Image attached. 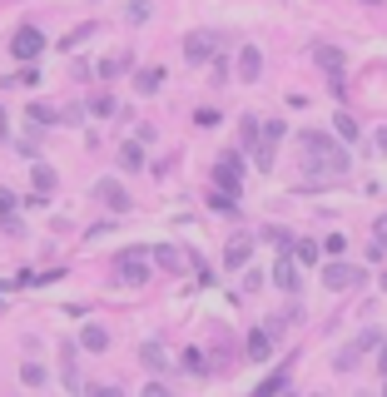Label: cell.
<instances>
[{
	"label": "cell",
	"instance_id": "cell-1",
	"mask_svg": "<svg viewBox=\"0 0 387 397\" xmlns=\"http://www.w3.org/2000/svg\"><path fill=\"white\" fill-rule=\"evenodd\" d=\"M303 149H308L313 174H343V169H348V154L328 139V134H303Z\"/></svg>",
	"mask_w": 387,
	"mask_h": 397
},
{
	"label": "cell",
	"instance_id": "cell-2",
	"mask_svg": "<svg viewBox=\"0 0 387 397\" xmlns=\"http://www.w3.org/2000/svg\"><path fill=\"white\" fill-rule=\"evenodd\" d=\"M115 278H120V283H144V278H149V253H144V249H125V253L115 258Z\"/></svg>",
	"mask_w": 387,
	"mask_h": 397
},
{
	"label": "cell",
	"instance_id": "cell-3",
	"mask_svg": "<svg viewBox=\"0 0 387 397\" xmlns=\"http://www.w3.org/2000/svg\"><path fill=\"white\" fill-rule=\"evenodd\" d=\"M323 283H328L333 293L358 288V283H363V268H358V263H328V268H323Z\"/></svg>",
	"mask_w": 387,
	"mask_h": 397
},
{
	"label": "cell",
	"instance_id": "cell-4",
	"mask_svg": "<svg viewBox=\"0 0 387 397\" xmlns=\"http://www.w3.org/2000/svg\"><path fill=\"white\" fill-rule=\"evenodd\" d=\"M40 50H45V35H40L35 25H20V30L10 35V55H15V60H35Z\"/></svg>",
	"mask_w": 387,
	"mask_h": 397
},
{
	"label": "cell",
	"instance_id": "cell-5",
	"mask_svg": "<svg viewBox=\"0 0 387 397\" xmlns=\"http://www.w3.org/2000/svg\"><path fill=\"white\" fill-rule=\"evenodd\" d=\"M213 179H218V189L239 194L244 189V159L239 154H224V159H218V169H213Z\"/></svg>",
	"mask_w": 387,
	"mask_h": 397
},
{
	"label": "cell",
	"instance_id": "cell-6",
	"mask_svg": "<svg viewBox=\"0 0 387 397\" xmlns=\"http://www.w3.org/2000/svg\"><path fill=\"white\" fill-rule=\"evenodd\" d=\"M313 60H318L328 75H333V90L343 95V55H338L333 45H313Z\"/></svg>",
	"mask_w": 387,
	"mask_h": 397
},
{
	"label": "cell",
	"instance_id": "cell-7",
	"mask_svg": "<svg viewBox=\"0 0 387 397\" xmlns=\"http://www.w3.org/2000/svg\"><path fill=\"white\" fill-rule=\"evenodd\" d=\"M258 75H263V50H258V45H244V50H239V80L253 85Z\"/></svg>",
	"mask_w": 387,
	"mask_h": 397
},
{
	"label": "cell",
	"instance_id": "cell-8",
	"mask_svg": "<svg viewBox=\"0 0 387 397\" xmlns=\"http://www.w3.org/2000/svg\"><path fill=\"white\" fill-rule=\"evenodd\" d=\"M149 263H159L164 273H184V268H189V258H184V249H174V244H159Z\"/></svg>",
	"mask_w": 387,
	"mask_h": 397
},
{
	"label": "cell",
	"instance_id": "cell-9",
	"mask_svg": "<svg viewBox=\"0 0 387 397\" xmlns=\"http://www.w3.org/2000/svg\"><path fill=\"white\" fill-rule=\"evenodd\" d=\"M94 194H99L109 209H115V214H129V194H125L115 179H99V189H94Z\"/></svg>",
	"mask_w": 387,
	"mask_h": 397
},
{
	"label": "cell",
	"instance_id": "cell-10",
	"mask_svg": "<svg viewBox=\"0 0 387 397\" xmlns=\"http://www.w3.org/2000/svg\"><path fill=\"white\" fill-rule=\"evenodd\" d=\"M184 55H189V65H199V60H209V55H213V35H209V30H199V35H189V40H184Z\"/></svg>",
	"mask_w": 387,
	"mask_h": 397
},
{
	"label": "cell",
	"instance_id": "cell-11",
	"mask_svg": "<svg viewBox=\"0 0 387 397\" xmlns=\"http://www.w3.org/2000/svg\"><path fill=\"white\" fill-rule=\"evenodd\" d=\"M80 348H90V353H104V348H109V328H99V323H85V328H80Z\"/></svg>",
	"mask_w": 387,
	"mask_h": 397
},
{
	"label": "cell",
	"instance_id": "cell-12",
	"mask_svg": "<svg viewBox=\"0 0 387 397\" xmlns=\"http://www.w3.org/2000/svg\"><path fill=\"white\" fill-rule=\"evenodd\" d=\"M268 353H273V337H268V328L248 333V358H253V363H268Z\"/></svg>",
	"mask_w": 387,
	"mask_h": 397
},
{
	"label": "cell",
	"instance_id": "cell-13",
	"mask_svg": "<svg viewBox=\"0 0 387 397\" xmlns=\"http://www.w3.org/2000/svg\"><path fill=\"white\" fill-rule=\"evenodd\" d=\"M120 169H129V174H134V169H144V144L139 139L120 144Z\"/></svg>",
	"mask_w": 387,
	"mask_h": 397
},
{
	"label": "cell",
	"instance_id": "cell-14",
	"mask_svg": "<svg viewBox=\"0 0 387 397\" xmlns=\"http://www.w3.org/2000/svg\"><path fill=\"white\" fill-rule=\"evenodd\" d=\"M273 283H279L283 293H293V288H298V278H293V258H279V263H273Z\"/></svg>",
	"mask_w": 387,
	"mask_h": 397
},
{
	"label": "cell",
	"instance_id": "cell-15",
	"mask_svg": "<svg viewBox=\"0 0 387 397\" xmlns=\"http://www.w3.org/2000/svg\"><path fill=\"white\" fill-rule=\"evenodd\" d=\"M159 85H164V70H159V65H154V70H139V75H134V90H139V95H154Z\"/></svg>",
	"mask_w": 387,
	"mask_h": 397
},
{
	"label": "cell",
	"instance_id": "cell-16",
	"mask_svg": "<svg viewBox=\"0 0 387 397\" xmlns=\"http://www.w3.org/2000/svg\"><path fill=\"white\" fill-rule=\"evenodd\" d=\"M30 184H35L40 194H50V189H55V169H50V164H35V169H30Z\"/></svg>",
	"mask_w": 387,
	"mask_h": 397
},
{
	"label": "cell",
	"instance_id": "cell-17",
	"mask_svg": "<svg viewBox=\"0 0 387 397\" xmlns=\"http://www.w3.org/2000/svg\"><path fill=\"white\" fill-rule=\"evenodd\" d=\"M239 134H244V149H258V139H263V125H258V120L248 115V120L239 125Z\"/></svg>",
	"mask_w": 387,
	"mask_h": 397
},
{
	"label": "cell",
	"instance_id": "cell-18",
	"mask_svg": "<svg viewBox=\"0 0 387 397\" xmlns=\"http://www.w3.org/2000/svg\"><path fill=\"white\" fill-rule=\"evenodd\" d=\"M10 223H15V194L0 189V229H10Z\"/></svg>",
	"mask_w": 387,
	"mask_h": 397
},
{
	"label": "cell",
	"instance_id": "cell-19",
	"mask_svg": "<svg viewBox=\"0 0 387 397\" xmlns=\"http://www.w3.org/2000/svg\"><path fill=\"white\" fill-rule=\"evenodd\" d=\"M125 70H129V55H109V60L99 65V75H104V80H115V75H125Z\"/></svg>",
	"mask_w": 387,
	"mask_h": 397
},
{
	"label": "cell",
	"instance_id": "cell-20",
	"mask_svg": "<svg viewBox=\"0 0 387 397\" xmlns=\"http://www.w3.org/2000/svg\"><path fill=\"white\" fill-rule=\"evenodd\" d=\"M25 120H30V125H60L50 104H30V109H25Z\"/></svg>",
	"mask_w": 387,
	"mask_h": 397
},
{
	"label": "cell",
	"instance_id": "cell-21",
	"mask_svg": "<svg viewBox=\"0 0 387 397\" xmlns=\"http://www.w3.org/2000/svg\"><path fill=\"white\" fill-rule=\"evenodd\" d=\"M248 253H253V244H248V239L229 244V268H244V263H248Z\"/></svg>",
	"mask_w": 387,
	"mask_h": 397
},
{
	"label": "cell",
	"instance_id": "cell-22",
	"mask_svg": "<svg viewBox=\"0 0 387 397\" xmlns=\"http://www.w3.org/2000/svg\"><path fill=\"white\" fill-rule=\"evenodd\" d=\"M283 377H288V368H279V372H273V377H268L253 397H279V392H283Z\"/></svg>",
	"mask_w": 387,
	"mask_h": 397
},
{
	"label": "cell",
	"instance_id": "cell-23",
	"mask_svg": "<svg viewBox=\"0 0 387 397\" xmlns=\"http://www.w3.org/2000/svg\"><path fill=\"white\" fill-rule=\"evenodd\" d=\"M209 204H213L218 214H229V209L239 204V194H229V189H213V194H209Z\"/></svg>",
	"mask_w": 387,
	"mask_h": 397
},
{
	"label": "cell",
	"instance_id": "cell-24",
	"mask_svg": "<svg viewBox=\"0 0 387 397\" xmlns=\"http://www.w3.org/2000/svg\"><path fill=\"white\" fill-rule=\"evenodd\" d=\"M293 253H298L303 263H318V253H323V249H318L313 239H298V244H293Z\"/></svg>",
	"mask_w": 387,
	"mask_h": 397
},
{
	"label": "cell",
	"instance_id": "cell-25",
	"mask_svg": "<svg viewBox=\"0 0 387 397\" xmlns=\"http://www.w3.org/2000/svg\"><path fill=\"white\" fill-rule=\"evenodd\" d=\"M20 377H25L30 387H45V377H50V372H45L40 363H25V368H20Z\"/></svg>",
	"mask_w": 387,
	"mask_h": 397
},
{
	"label": "cell",
	"instance_id": "cell-26",
	"mask_svg": "<svg viewBox=\"0 0 387 397\" xmlns=\"http://www.w3.org/2000/svg\"><path fill=\"white\" fill-rule=\"evenodd\" d=\"M283 134H288V125H283V120H268V125H263V144H279Z\"/></svg>",
	"mask_w": 387,
	"mask_h": 397
},
{
	"label": "cell",
	"instance_id": "cell-27",
	"mask_svg": "<svg viewBox=\"0 0 387 397\" xmlns=\"http://www.w3.org/2000/svg\"><path fill=\"white\" fill-rule=\"evenodd\" d=\"M90 109H94V115H115V99H109V95H94Z\"/></svg>",
	"mask_w": 387,
	"mask_h": 397
},
{
	"label": "cell",
	"instance_id": "cell-28",
	"mask_svg": "<svg viewBox=\"0 0 387 397\" xmlns=\"http://www.w3.org/2000/svg\"><path fill=\"white\" fill-rule=\"evenodd\" d=\"M338 134H343V139H358V120H353V115H338Z\"/></svg>",
	"mask_w": 387,
	"mask_h": 397
},
{
	"label": "cell",
	"instance_id": "cell-29",
	"mask_svg": "<svg viewBox=\"0 0 387 397\" xmlns=\"http://www.w3.org/2000/svg\"><path fill=\"white\" fill-rule=\"evenodd\" d=\"M184 368H189V372H204L209 363H204V353H199V348H189V353H184Z\"/></svg>",
	"mask_w": 387,
	"mask_h": 397
},
{
	"label": "cell",
	"instance_id": "cell-30",
	"mask_svg": "<svg viewBox=\"0 0 387 397\" xmlns=\"http://www.w3.org/2000/svg\"><path fill=\"white\" fill-rule=\"evenodd\" d=\"M129 20H134V25L149 20V0H129Z\"/></svg>",
	"mask_w": 387,
	"mask_h": 397
},
{
	"label": "cell",
	"instance_id": "cell-31",
	"mask_svg": "<svg viewBox=\"0 0 387 397\" xmlns=\"http://www.w3.org/2000/svg\"><path fill=\"white\" fill-rule=\"evenodd\" d=\"M144 363H149V368H164L169 358H164V348H154V343H149V348H144Z\"/></svg>",
	"mask_w": 387,
	"mask_h": 397
},
{
	"label": "cell",
	"instance_id": "cell-32",
	"mask_svg": "<svg viewBox=\"0 0 387 397\" xmlns=\"http://www.w3.org/2000/svg\"><path fill=\"white\" fill-rule=\"evenodd\" d=\"M90 397H125V392H120V387H109V382H94Z\"/></svg>",
	"mask_w": 387,
	"mask_h": 397
},
{
	"label": "cell",
	"instance_id": "cell-33",
	"mask_svg": "<svg viewBox=\"0 0 387 397\" xmlns=\"http://www.w3.org/2000/svg\"><path fill=\"white\" fill-rule=\"evenodd\" d=\"M194 120H199L204 130H213V125H218V109H199V115H194Z\"/></svg>",
	"mask_w": 387,
	"mask_h": 397
},
{
	"label": "cell",
	"instance_id": "cell-34",
	"mask_svg": "<svg viewBox=\"0 0 387 397\" xmlns=\"http://www.w3.org/2000/svg\"><path fill=\"white\" fill-rule=\"evenodd\" d=\"M323 249H328V253H343V249H348V239H343V234H328V244H323Z\"/></svg>",
	"mask_w": 387,
	"mask_h": 397
},
{
	"label": "cell",
	"instance_id": "cell-35",
	"mask_svg": "<svg viewBox=\"0 0 387 397\" xmlns=\"http://www.w3.org/2000/svg\"><path fill=\"white\" fill-rule=\"evenodd\" d=\"M372 234H377V239H372V244H387V214H382V218H377V223H372Z\"/></svg>",
	"mask_w": 387,
	"mask_h": 397
},
{
	"label": "cell",
	"instance_id": "cell-36",
	"mask_svg": "<svg viewBox=\"0 0 387 397\" xmlns=\"http://www.w3.org/2000/svg\"><path fill=\"white\" fill-rule=\"evenodd\" d=\"M144 397H174V392H169V387H159V382H149V387H144Z\"/></svg>",
	"mask_w": 387,
	"mask_h": 397
},
{
	"label": "cell",
	"instance_id": "cell-37",
	"mask_svg": "<svg viewBox=\"0 0 387 397\" xmlns=\"http://www.w3.org/2000/svg\"><path fill=\"white\" fill-rule=\"evenodd\" d=\"M377 149H382V154H387V130H377Z\"/></svg>",
	"mask_w": 387,
	"mask_h": 397
},
{
	"label": "cell",
	"instance_id": "cell-38",
	"mask_svg": "<svg viewBox=\"0 0 387 397\" xmlns=\"http://www.w3.org/2000/svg\"><path fill=\"white\" fill-rule=\"evenodd\" d=\"M377 363H382V372H387V343H382V358H377Z\"/></svg>",
	"mask_w": 387,
	"mask_h": 397
},
{
	"label": "cell",
	"instance_id": "cell-39",
	"mask_svg": "<svg viewBox=\"0 0 387 397\" xmlns=\"http://www.w3.org/2000/svg\"><path fill=\"white\" fill-rule=\"evenodd\" d=\"M363 6H382V0H363Z\"/></svg>",
	"mask_w": 387,
	"mask_h": 397
},
{
	"label": "cell",
	"instance_id": "cell-40",
	"mask_svg": "<svg viewBox=\"0 0 387 397\" xmlns=\"http://www.w3.org/2000/svg\"><path fill=\"white\" fill-rule=\"evenodd\" d=\"M382 397H387V387H382Z\"/></svg>",
	"mask_w": 387,
	"mask_h": 397
}]
</instances>
